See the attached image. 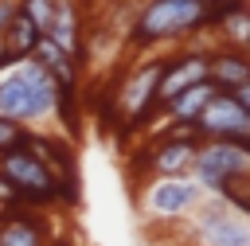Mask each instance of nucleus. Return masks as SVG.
Listing matches in <instances>:
<instances>
[{"label":"nucleus","instance_id":"9","mask_svg":"<svg viewBox=\"0 0 250 246\" xmlns=\"http://www.w3.org/2000/svg\"><path fill=\"white\" fill-rule=\"evenodd\" d=\"M199 141H250V109L234 105L223 90L199 109V117L191 121Z\"/></svg>","mask_w":250,"mask_h":246},{"label":"nucleus","instance_id":"14","mask_svg":"<svg viewBox=\"0 0 250 246\" xmlns=\"http://www.w3.org/2000/svg\"><path fill=\"white\" fill-rule=\"evenodd\" d=\"M215 94H219V90H215V82H207V78H203V82H195V86L180 90L176 98H168V102L160 105V113H156V117H168L172 125H191V121L199 117V109H203Z\"/></svg>","mask_w":250,"mask_h":246},{"label":"nucleus","instance_id":"8","mask_svg":"<svg viewBox=\"0 0 250 246\" xmlns=\"http://www.w3.org/2000/svg\"><path fill=\"white\" fill-rule=\"evenodd\" d=\"M0 180H8L20 195L23 207H43L55 203V176L27 152V148H12L0 152Z\"/></svg>","mask_w":250,"mask_h":246},{"label":"nucleus","instance_id":"20","mask_svg":"<svg viewBox=\"0 0 250 246\" xmlns=\"http://www.w3.org/2000/svg\"><path fill=\"white\" fill-rule=\"evenodd\" d=\"M227 4H238V0H227Z\"/></svg>","mask_w":250,"mask_h":246},{"label":"nucleus","instance_id":"17","mask_svg":"<svg viewBox=\"0 0 250 246\" xmlns=\"http://www.w3.org/2000/svg\"><path fill=\"white\" fill-rule=\"evenodd\" d=\"M215 39H219V47H238V51H246V43H250V12H246V4H230V8L219 16Z\"/></svg>","mask_w":250,"mask_h":246},{"label":"nucleus","instance_id":"5","mask_svg":"<svg viewBox=\"0 0 250 246\" xmlns=\"http://www.w3.org/2000/svg\"><path fill=\"white\" fill-rule=\"evenodd\" d=\"M203 203V191L191 176H148L137 191V207L145 219L156 223H176L184 215H191Z\"/></svg>","mask_w":250,"mask_h":246},{"label":"nucleus","instance_id":"15","mask_svg":"<svg viewBox=\"0 0 250 246\" xmlns=\"http://www.w3.org/2000/svg\"><path fill=\"white\" fill-rule=\"evenodd\" d=\"M31 62H39L47 74H51V82L55 86H78V59H70L59 43H51L47 35L31 47V55H27Z\"/></svg>","mask_w":250,"mask_h":246},{"label":"nucleus","instance_id":"7","mask_svg":"<svg viewBox=\"0 0 250 246\" xmlns=\"http://www.w3.org/2000/svg\"><path fill=\"white\" fill-rule=\"evenodd\" d=\"M195 148H199L195 129H191V125H172V129H164V133L141 152V160H133V164H141L148 176H191Z\"/></svg>","mask_w":250,"mask_h":246},{"label":"nucleus","instance_id":"2","mask_svg":"<svg viewBox=\"0 0 250 246\" xmlns=\"http://www.w3.org/2000/svg\"><path fill=\"white\" fill-rule=\"evenodd\" d=\"M0 117L20 125L55 117V82L39 62L16 59L0 70Z\"/></svg>","mask_w":250,"mask_h":246},{"label":"nucleus","instance_id":"21","mask_svg":"<svg viewBox=\"0 0 250 246\" xmlns=\"http://www.w3.org/2000/svg\"><path fill=\"white\" fill-rule=\"evenodd\" d=\"M59 246H62V242H59Z\"/></svg>","mask_w":250,"mask_h":246},{"label":"nucleus","instance_id":"16","mask_svg":"<svg viewBox=\"0 0 250 246\" xmlns=\"http://www.w3.org/2000/svg\"><path fill=\"white\" fill-rule=\"evenodd\" d=\"M43 39V31L23 16V12H16L12 16V23H8V31L0 35V51H4V59L8 62H16V59H27L31 55V47Z\"/></svg>","mask_w":250,"mask_h":246},{"label":"nucleus","instance_id":"12","mask_svg":"<svg viewBox=\"0 0 250 246\" xmlns=\"http://www.w3.org/2000/svg\"><path fill=\"white\" fill-rule=\"evenodd\" d=\"M47 39L59 43L70 59L82 62L86 43H82V20H78V4L74 0H55V16H51V27H47Z\"/></svg>","mask_w":250,"mask_h":246},{"label":"nucleus","instance_id":"19","mask_svg":"<svg viewBox=\"0 0 250 246\" xmlns=\"http://www.w3.org/2000/svg\"><path fill=\"white\" fill-rule=\"evenodd\" d=\"M20 12V4L16 0H0V35L8 31V23H12V16Z\"/></svg>","mask_w":250,"mask_h":246},{"label":"nucleus","instance_id":"4","mask_svg":"<svg viewBox=\"0 0 250 246\" xmlns=\"http://www.w3.org/2000/svg\"><path fill=\"white\" fill-rule=\"evenodd\" d=\"M160 74H164V55H152V59L137 62V66L117 82L109 105H113L117 125H121L125 133L141 129V125L156 113V82H160Z\"/></svg>","mask_w":250,"mask_h":246},{"label":"nucleus","instance_id":"13","mask_svg":"<svg viewBox=\"0 0 250 246\" xmlns=\"http://www.w3.org/2000/svg\"><path fill=\"white\" fill-rule=\"evenodd\" d=\"M0 246H47V223L31 215V207L0 215Z\"/></svg>","mask_w":250,"mask_h":246},{"label":"nucleus","instance_id":"10","mask_svg":"<svg viewBox=\"0 0 250 246\" xmlns=\"http://www.w3.org/2000/svg\"><path fill=\"white\" fill-rule=\"evenodd\" d=\"M203 78H207V51L203 47H188V51H180L172 59L164 55V74L156 82V113H160V105L168 98H176L180 90H188V86H195Z\"/></svg>","mask_w":250,"mask_h":246},{"label":"nucleus","instance_id":"3","mask_svg":"<svg viewBox=\"0 0 250 246\" xmlns=\"http://www.w3.org/2000/svg\"><path fill=\"white\" fill-rule=\"evenodd\" d=\"M250 176V141H199L191 180L203 195L219 199L234 184H246Z\"/></svg>","mask_w":250,"mask_h":246},{"label":"nucleus","instance_id":"1","mask_svg":"<svg viewBox=\"0 0 250 246\" xmlns=\"http://www.w3.org/2000/svg\"><path fill=\"white\" fill-rule=\"evenodd\" d=\"M238 4H246V0H238ZM227 8H230L227 0H145L129 23V39L137 47L180 43V39H191V35L215 27Z\"/></svg>","mask_w":250,"mask_h":246},{"label":"nucleus","instance_id":"11","mask_svg":"<svg viewBox=\"0 0 250 246\" xmlns=\"http://www.w3.org/2000/svg\"><path fill=\"white\" fill-rule=\"evenodd\" d=\"M207 82H215V90L246 86L250 82V55L238 51V47H215V51H207Z\"/></svg>","mask_w":250,"mask_h":246},{"label":"nucleus","instance_id":"18","mask_svg":"<svg viewBox=\"0 0 250 246\" xmlns=\"http://www.w3.org/2000/svg\"><path fill=\"white\" fill-rule=\"evenodd\" d=\"M23 141H27V125H20V121H8V117H0V152L23 148Z\"/></svg>","mask_w":250,"mask_h":246},{"label":"nucleus","instance_id":"6","mask_svg":"<svg viewBox=\"0 0 250 246\" xmlns=\"http://www.w3.org/2000/svg\"><path fill=\"white\" fill-rule=\"evenodd\" d=\"M188 234L191 246H250V215L203 195V203L191 211Z\"/></svg>","mask_w":250,"mask_h":246}]
</instances>
